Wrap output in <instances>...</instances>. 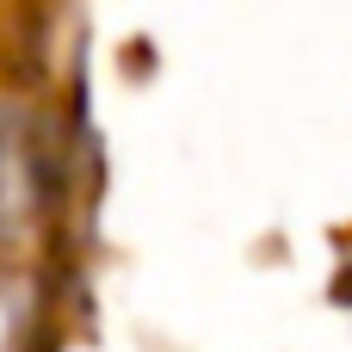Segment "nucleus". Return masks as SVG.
Wrapping results in <instances>:
<instances>
[{"label":"nucleus","instance_id":"f257e3e1","mask_svg":"<svg viewBox=\"0 0 352 352\" xmlns=\"http://www.w3.org/2000/svg\"><path fill=\"white\" fill-rule=\"evenodd\" d=\"M56 198V136L37 111L0 99V241L31 229Z\"/></svg>","mask_w":352,"mask_h":352}]
</instances>
